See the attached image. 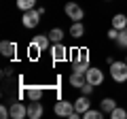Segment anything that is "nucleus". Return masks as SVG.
Returning a JSON list of instances; mask_svg holds the SVG:
<instances>
[{
	"mask_svg": "<svg viewBox=\"0 0 127 119\" xmlns=\"http://www.w3.org/2000/svg\"><path fill=\"white\" fill-rule=\"evenodd\" d=\"M89 68V51L87 49H78L74 53V64H72V72H87Z\"/></svg>",
	"mask_w": 127,
	"mask_h": 119,
	"instance_id": "1",
	"label": "nucleus"
},
{
	"mask_svg": "<svg viewBox=\"0 0 127 119\" xmlns=\"http://www.w3.org/2000/svg\"><path fill=\"white\" fill-rule=\"evenodd\" d=\"M110 77L117 83L127 81V62H112L110 64Z\"/></svg>",
	"mask_w": 127,
	"mask_h": 119,
	"instance_id": "2",
	"label": "nucleus"
},
{
	"mask_svg": "<svg viewBox=\"0 0 127 119\" xmlns=\"http://www.w3.org/2000/svg\"><path fill=\"white\" fill-rule=\"evenodd\" d=\"M40 11L38 9H30V11H23V17H21V23L23 28H36L38 21H40Z\"/></svg>",
	"mask_w": 127,
	"mask_h": 119,
	"instance_id": "3",
	"label": "nucleus"
},
{
	"mask_svg": "<svg viewBox=\"0 0 127 119\" xmlns=\"http://www.w3.org/2000/svg\"><path fill=\"white\" fill-rule=\"evenodd\" d=\"M85 79H87V83H91V85H102V81H104V72H102L97 66H89L87 68V72H85Z\"/></svg>",
	"mask_w": 127,
	"mask_h": 119,
	"instance_id": "4",
	"label": "nucleus"
},
{
	"mask_svg": "<svg viewBox=\"0 0 127 119\" xmlns=\"http://www.w3.org/2000/svg\"><path fill=\"white\" fill-rule=\"evenodd\" d=\"M49 51H51L53 62H64V60L68 58V49H66V45H64V43H53Z\"/></svg>",
	"mask_w": 127,
	"mask_h": 119,
	"instance_id": "5",
	"label": "nucleus"
},
{
	"mask_svg": "<svg viewBox=\"0 0 127 119\" xmlns=\"http://www.w3.org/2000/svg\"><path fill=\"white\" fill-rule=\"evenodd\" d=\"M53 111H55V115H59V117H70V115L74 113V104L68 102V100H59V102H55Z\"/></svg>",
	"mask_w": 127,
	"mask_h": 119,
	"instance_id": "6",
	"label": "nucleus"
},
{
	"mask_svg": "<svg viewBox=\"0 0 127 119\" xmlns=\"http://www.w3.org/2000/svg\"><path fill=\"white\" fill-rule=\"evenodd\" d=\"M66 15H68L72 21H81V19L85 17V11H83L76 2H68V4H66Z\"/></svg>",
	"mask_w": 127,
	"mask_h": 119,
	"instance_id": "7",
	"label": "nucleus"
},
{
	"mask_svg": "<svg viewBox=\"0 0 127 119\" xmlns=\"http://www.w3.org/2000/svg\"><path fill=\"white\" fill-rule=\"evenodd\" d=\"M11 117H13V119L28 117V106L21 104V102H13V104H11Z\"/></svg>",
	"mask_w": 127,
	"mask_h": 119,
	"instance_id": "8",
	"label": "nucleus"
},
{
	"mask_svg": "<svg viewBox=\"0 0 127 119\" xmlns=\"http://www.w3.org/2000/svg\"><path fill=\"white\" fill-rule=\"evenodd\" d=\"M89 104H91L89 98L83 94V96H78V98H76V102H74V111H76V113L83 117V113H87V111H89Z\"/></svg>",
	"mask_w": 127,
	"mask_h": 119,
	"instance_id": "9",
	"label": "nucleus"
},
{
	"mask_svg": "<svg viewBox=\"0 0 127 119\" xmlns=\"http://www.w3.org/2000/svg\"><path fill=\"white\" fill-rule=\"evenodd\" d=\"M40 100H32V104H28V117L30 119H40L42 117V104H38Z\"/></svg>",
	"mask_w": 127,
	"mask_h": 119,
	"instance_id": "10",
	"label": "nucleus"
},
{
	"mask_svg": "<svg viewBox=\"0 0 127 119\" xmlns=\"http://www.w3.org/2000/svg\"><path fill=\"white\" fill-rule=\"evenodd\" d=\"M15 51H17V45L13 41H2L0 43V53L4 55V58H13Z\"/></svg>",
	"mask_w": 127,
	"mask_h": 119,
	"instance_id": "11",
	"label": "nucleus"
},
{
	"mask_svg": "<svg viewBox=\"0 0 127 119\" xmlns=\"http://www.w3.org/2000/svg\"><path fill=\"white\" fill-rule=\"evenodd\" d=\"M32 41L36 43L38 47H40V51H47V49H51V45H53V43H51V38H49V34H38V36H34Z\"/></svg>",
	"mask_w": 127,
	"mask_h": 119,
	"instance_id": "12",
	"label": "nucleus"
},
{
	"mask_svg": "<svg viewBox=\"0 0 127 119\" xmlns=\"http://www.w3.org/2000/svg\"><path fill=\"white\" fill-rule=\"evenodd\" d=\"M112 28H117V30H125V28H127V17L123 13H117L112 17Z\"/></svg>",
	"mask_w": 127,
	"mask_h": 119,
	"instance_id": "13",
	"label": "nucleus"
},
{
	"mask_svg": "<svg viewBox=\"0 0 127 119\" xmlns=\"http://www.w3.org/2000/svg\"><path fill=\"white\" fill-rule=\"evenodd\" d=\"M26 96H28V100H42V89L40 87H28L26 89Z\"/></svg>",
	"mask_w": 127,
	"mask_h": 119,
	"instance_id": "14",
	"label": "nucleus"
},
{
	"mask_svg": "<svg viewBox=\"0 0 127 119\" xmlns=\"http://www.w3.org/2000/svg\"><path fill=\"white\" fill-rule=\"evenodd\" d=\"M83 34H85V26H83L81 21H74L72 28H70V36L72 38H81Z\"/></svg>",
	"mask_w": 127,
	"mask_h": 119,
	"instance_id": "15",
	"label": "nucleus"
},
{
	"mask_svg": "<svg viewBox=\"0 0 127 119\" xmlns=\"http://www.w3.org/2000/svg\"><path fill=\"white\" fill-rule=\"evenodd\" d=\"M85 81H87V79H85L83 72H72V74H70V85H72V87H78V89H81V85Z\"/></svg>",
	"mask_w": 127,
	"mask_h": 119,
	"instance_id": "16",
	"label": "nucleus"
},
{
	"mask_svg": "<svg viewBox=\"0 0 127 119\" xmlns=\"http://www.w3.org/2000/svg\"><path fill=\"white\" fill-rule=\"evenodd\" d=\"M100 106H102V111H104V113H112V111L117 109V102H114L112 98H104Z\"/></svg>",
	"mask_w": 127,
	"mask_h": 119,
	"instance_id": "17",
	"label": "nucleus"
},
{
	"mask_svg": "<svg viewBox=\"0 0 127 119\" xmlns=\"http://www.w3.org/2000/svg\"><path fill=\"white\" fill-rule=\"evenodd\" d=\"M49 38H51V43H62V41H64V30L53 28V30L49 32Z\"/></svg>",
	"mask_w": 127,
	"mask_h": 119,
	"instance_id": "18",
	"label": "nucleus"
},
{
	"mask_svg": "<svg viewBox=\"0 0 127 119\" xmlns=\"http://www.w3.org/2000/svg\"><path fill=\"white\" fill-rule=\"evenodd\" d=\"M17 6L21 11H30V9H36V0H17Z\"/></svg>",
	"mask_w": 127,
	"mask_h": 119,
	"instance_id": "19",
	"label": "nucleus"
},
{
	"mask_svg": "<svg viewBox=\"0 0 127 119\" xmlns=\"http://www.w3.org/2000/svg\"><path fill=\"white\" fill-rule=\"evenodd\" d=\"M117 45H119V47H123V49H127V28H125V30H119Z\"/></svg>",
	"mask_w": 127,
	"mask_h": 119,
	"instance_id": "20",
	"label": "nucleus"
},
{
	"mask_svg": "<svg viewBox=\"0 0 127 119\" xmlns=\"http://www.w3.org/2000/svg\"><path fill=\"white\" fill-rule=\"evenodd\" d=\"M110 117H112V119H127V111L121 109V106H117V109L110 113Z\"/></svg>",
	"mask_w": 127,
	"mask_h": 119,
	"instance_id": "21",
	"label": "nucleus"
},
{
	"mask_svg": "<svg viewBox=\"0 0 127 119\" xmlns=\"http://www.w3.org/2000/svg\"><path fill=\"white\" fill-rule=\"evenodd\" d=\"M102 115H104V111H87V113H83V117L85 119H102Z\"/></svg>",
	"mask_w": 127,
	"mask_h": 119,
	"instance_id": "22",
	"label": "nucleus"
},
{
	"mask_svg": "<svg viewBox=\"0 0 127 119\" xmlns=\"http://www.w3.org/2000/svg\"><path fill=\"white\" fill-rule=\"evenodd\" d=\"M28 53H32V58H36V55L40 53V47H38L34 41H32V43H30V47H28Z\"/></svg>",
	"mask_w": 127,
	"mask_h": 119,
	"instance_id": "23",
	"label": "nucleus"
},
{
	"mask_svg": "<svg viewBox=\"0 0 127 119\" xmlns=\"http://www.w3.org/2000/svg\"><path fill=\"white\" fill-rule=\"evenodd\" d=\"M93 87H95V85H91V83H87V81H85V83L81 85V94H85V96H89V94L93 92Z\"/></svg>",
	"mask_w": 127,
	"mask_h": 119,
	"instance_id": "24",
	"label": "nucleus"
},
{
	"mask_svg": "<svg viewBox=\"0 0 127 119\" xmlns=\"http://www.w3.org/2000/svg\"><path fill=\"white\" fill-rule=\"evenodd\" d=\"M117 36H119V30H117V28H110V30H108V38H110V41H117Z\"/></svg>",
	"mask_w": 127,
	"mask_h": 119,
	"instance_id": "25",
	"label": "nucleus"
},
{
	"mask_svg": "<svg viewBox=\"0 0 127 119\" xmlns=\"http://www.w3.org/2000/svg\"><path fill=\"white\" fill-rule=\"evenodd\" d=\"M0 117H2V119L11 117V109H6V106H0Z\"/></svg>",
	"mask_w": 127,
	"mask_h": 119,
	"instance_id": "26",
	"label": "nucleus"
},
{
	"mask_svg": "<svg viewBox=\"0 0 127 119\" xmlns=\"http://www.w3.org/2000/svg\"><path fill=\"white\" fill-rule=\"evenodd\" d=\"M125 62H127V58H125Z\"/></svg>",
	"mask_w": 127,
	"mask_h": 119,
	"instance_id": "27",
	"label": "nucleus"
}]
</instances>
